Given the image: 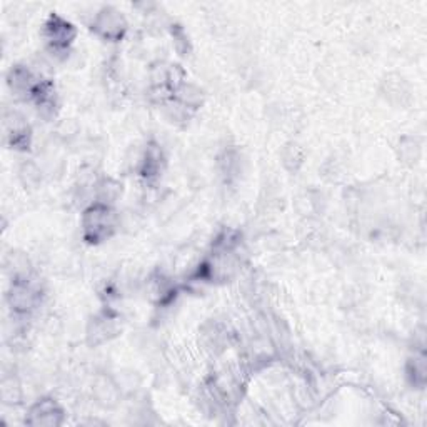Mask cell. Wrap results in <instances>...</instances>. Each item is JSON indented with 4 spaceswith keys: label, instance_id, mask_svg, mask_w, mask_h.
Returning <instances> with one entry per match:
<instances>
[{
    "label": "cell",
    "instance_id": "6da1fadb",
    "mask_svg": "<svg viewBox=\"0 0 427 427\" xmlns=\"http://www.w3.org/2000/svg\"><path fill=\"white\" fill-rule=\"evenodd\" d=\"M116 229V217L107 205H92L84 215V235L88 242H102Z\"/></svg>",
    "mask_w": 427,
    "mask_h": 427
},
{
    "label": "cell",
    "instance_id": "7a4b0ae2",
    "mask_svg": "<svg viewBox=\"0 0 427 427\" xmlns=\"http://www.w3.org/2000/svg\"><path fill=\"white\" fill-rule=\"evenodd\" d=\"M62 421V409L50 399L37 403L29 412L27 422L32 426H57Z\"/></svg>",
    "mask_w": 427,
    "mask_h": 427
},
{
    "label": "cell",
    "instance_id": "3957f363",
    "mask_svg": "<svg viewBox=\"0 0 427 427\" xmlns=\"http://www.w3.org/2000/svg\"><path fill=\"white\" fill-rule=\"evenodd\" d=\"M45 27H47L49 42L56 49L67 47L75 36L74 27L69 22H65V20L59 19V17H52Z\"/></svg>",
    "mask_w": 427,
    "mask_h": 427
},
{
    "label": "cell",
    "instance_id": "277c9868",
    "mask_svg": "<svg viewBox=\"0 0 427 427\" xmlns=\"http://www.w3.org/2000/svg\"><path fill=\"white\" fill-rule=\"evenodd\" d=\"M97 27H100L104 31V36L107 39H114V37H121L124 32V20L117 12H104L102 15L97 19Z\"/></svg>",
    "mask_w": 427,
    "mask_h": 427
},
{
    "label": "cell",
    "instance_id": "5b68a950",
    "mask_svg": "<svg viewBox=\"0 0 427 427\" xmlns=\"http://www.w3.org/2000/svg\"><path fill=\"white\" fill-rule=\"evenodd\" d=\"M36 302V293L32 290L31 286L27 284H15L14 290H12V306L20 311H27Z\"/></svg>",
    "mask_w": 427,
    "mask_h": 427
},
{
    "label": "cell",
    "instance_id": "8992f818",
    "mask_svg": "<svg viewBox=\"0 0 427 427\" xmlns=\"http://www.w3.org/2000/svg\"><path fill=\"white\" fill-rule=\"evenodd\" d=\"M29 79H31V75H29V72H27V74H25L24 80H29ZM22 86H24V88H27L29 87V82H22Z\"/></svg>",
    "mask_w": 427,
    "mask_h": 427
}]
</instances>
